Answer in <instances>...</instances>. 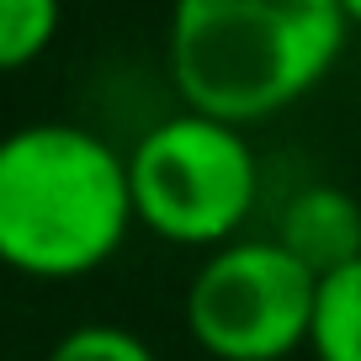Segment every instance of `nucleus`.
<instances>
[{
    "instance_id": "obj_1",
    "label": "nucleus",
    "mask_w": 361,
    "mask_h": 361,
    "mask_svg": "<svg viewBox=\"0 0 361 361\" xmlns=\"http://www.w3.org/2000/svg\"><path fill=\"white\" fill-rule=\"evenodd\" d=\"M340 0H186L170 16V80L186 112L228 128L293 106L345 54Z\"/></svg>"
},
{
    "instance_id": "obj_2",
    "label": "nucleus",
    "mask_w": 361,
    "mask_h": 361,
    "mask_svg": "<svg viewBox=\"0 0 361 361\" xmlns=\"http://www.w3.org/2000/svg\"><path fill=\"white\" fill-rule=\"evenodd\" d=\"M128 159L75 123H27L0 138V266L64 282L106 266L133 228Z\"/></svg>"
},
{
    "instance_id": "obj_3",
    "label": "nucleus",
    "mask_w": 361,
    "mask_h": 361,
    "mask_svg": "<svg viewBox=\"0 0 361 361\" xmlns=\"http://www.w3.org/2000/svg\"><path fill=\"white\" fill-rule=\"evenodd\" d=\"M133 218L170 245H234L260 197V165L245 128L176 112L128 154Z\"/></svg>"
},
{
    "instance_id": "obj_4",
    "label": "nucleus",
    "mask_w": 361,
    "mask_h": 361,
    "mask_svg": "<svg viewBox=\"0 0 361 361\" xmlns=\"http://www.w3.org/2000/svg\"><path fill=\"white\" fill-rule=\"evenodd\" d=\"M319 276L276 239H234L197 266L186 329L218 361H282L314 340Z\"/></svg>"
},
{
    "instance_id": "obj_5",
    "label": "nucleus",
    "mask_w": 361,
    "mask_h": 361,
    "mask_svg": "<svg viewBox=\"0 0 361 361\" xmlns=\"http://www.w3.org/2000/svg\"><path fill=\"white\" fill-rule=\"evenodd\" d=\"M276 245L298 266L314 271L319 282H329L361 260V202L340 186H303L282 207Z\"/></svg>"
},
{
    "instance_id": "obj_6",
    "label": "nucleus",
    "mask_w": 361,
    "mask_h": 361,
    "mask_svg": "<svg viewBox=\"0 0 361 361\" xmlns=\"http://www.w3.org/2000/svg\"><path fill=\"white\" fill-rule=\"evenodd\" d=\"M308 350L319 361H361V260L329 282H319Z\"/></svg>"
},
{
    "instance_id": "obj_7",
    "label": "nucleus",
    "mask_w": 361,
    "mask_h": 361,
    "mask_svg": "<svg viewBox=\"0 0 361 361\" xmlns=\"http://www.w3.org/2000/svg\"><path fill=\"white\" fill-rule=\"evenodd\" d=\"M59 6L54 0H0V69H22L54 43Z\"/></svg>"
},
{
    "instance_id": "obj_8",
    "label": "nucleus",
    "mask_w": 361,
    "mask_h": 361,
    "mask_svg": "<svg viewBox=\"0 0 361 361\" xmlns=\"http://www.w3.org/2000/svg\"><path fill=\"white\" fill-rule=\"evenodd\" d=\"M48 361H159L149 340H138L123 324H75L69 335L54 340Z\"/></svg>"
},
{
    "instance_id": "obj_9",
    "label": "nucleus",
    "mask_w": 361,
    "mask_h": 361,
    "mask_svg": "<svg viewBox=\"0 0 361 361\" xmlns=\"http://www.w3.org/2000/svg\"><path fill=\"white\" fill-rule=\"evenodd\" d=\"M340 11H345L350 27H361V0H340Z\"/></svg>"
}]
</instances>
